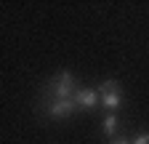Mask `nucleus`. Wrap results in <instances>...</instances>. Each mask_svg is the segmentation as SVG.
Listing matches in <instances>:
<instances>
[{
  "mask_svg": "<svg viewBox=\"0 0 149 144\" xmlns=\"http://www.w3.org/2000/svg\"><path fill=\"white\" fill-rule=\"evenodd\" d=\"M74 75L72 72H59L56 80L48 83V99H72L74 96Z\"/></svg>",
  "mask_w": 149,
  "mask_h": 144,
  "instance_id": "f257e3e1",
  "label": "nucleus"
},
{
  "mask_svg": "<svg viewBox=\"0 0 149 144\" xmlns=\"http://www.w3.org/2000/svg\"><path fill=\"white\" fill-rule=\"evenodd\" d=\"M99 104H104L107 107V112H112V110H117L120 107V101H123V91H120V83H115V80H104L99 88Z\"/></svg>",
  "mask_w": 149,
  "mask_h": 144,
  "instance_id": "f03ea898",
  "label": "nucleus"
},
{
  "mask_svg": "<svg viewBox=\"0 0 149 144\" xmlns=\"http://www.w3.org/2000/svg\"><path fill=\"white\" fill-rule=\"evenodd\" d=\"M72 101H74L77 110H93V107L99 104V91L96 88H77L74 96H72Z\"/></svg>",
  "mask_w": 149,
  "mask_h": 144,
  "instance_id": "7ed1b4c3",
  "label": "nucleus"
},
{
  "mask_svg": "<svg viewBox=\"0 0 149 144\" xmlns=\"http://www.w3.org/2000/svg\"><path fill=\"white\" fill-rule=\"evenodd\" d=\"M77 107H74L72 99H48V115L56 117V120H61V117H69Z\"/></svg>",
  "mask_w": 149,
  "mask_h": 144,
  "instance_id": "20e7f679",
  "label": "nucleus"
},
{
  "mask_svg": "<svg viewBox=\"0 0 149 144\" xmlns=\"http://www.w3.org/2000/svg\"><path fill=\"white\" fill-rule=\"evenodd\" d=\"M104 134L109 139H115V134H117V117L112 112H107V117H104Z\"/></svg>",
  "mask_w": 149,
  "mask_h": 144,
  "instance_id": "39448f33",
  "label": "nucleus"
},
{
  "mask_svg": "<svg viewBox=\"0 0 149 144\" xmlns=\"http://www.w3.org/2000/svg\"><path fill=\"white\" fill-rule=\"evenodd\" d=\"M130 144H149V134H146V131H144V134H139V136L130 141Z\"/></svg>",
  "mask_w": 149,
  "mask_h": 144,
  "instance_id": "423d86ee",
  "label": "nucleus"
},
{
  "mask_svg": "<svg viewBox=\"0 0 149 144\" xmlns=\"http://www.w3.org/2000/svg\"><path fill=\"white\" fill-rule=\"evenodd\" d=\"M112 144H130V139H112Z\"/></svg>",
  "mask_w": 149,
  "mask_h": 144,
  "instance_id": "0eeeda50",
  "label": "nucleus"
}]
</instances>
